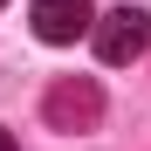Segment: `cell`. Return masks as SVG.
I'll list each match as a JSON object with an SVG mask.
<instances>
[{"label": "cell", "instance_id": "cell-1", "mask_svg": "<svg viewBox=\"0 0 151 151\" xmlns=\"http://www.w3.org/2000/svg\"><path fill=\"white\" fill-rule=\"evenodd\" d=\"M41 117H48V131H96V117H103V89H96L89 76H62V83H48Z\"/></svg>", "mask_w": 151, "mask_h": 151}, {"label": "cell", "instance_id": "cell-4", "mask_svg": "<svg viewBox=\"0 0 151 151\" xmlns=\"http://www.w3.org/2000/svg\"><path fill=\"white\" fill-rule=\"evenodd\" d=\"M0 151H21V144H14V137H7V131H0Z\"/></svg>", "mask_w": 151, "mask_h": 151}, {"label": "cell", "instance_id": "cell-5", "mask_svg": "<svg viewBox=\"0 0 151 151\" xmlns=\"http://www.w3.org/2000/svg\"><path fill=\"white\" fill-rule=\"evenodd\" d=\"M0 7H7V0H0Z\"/></svg>", "mask_w": 151, "mask_h": 151}, {"label": "cell", "instance_id": "cell-3", "mask_svg": "<svg viewBox=\"0 0 151 151\" xmlns=\"http://www.w3.org/2000/svg\"><path fill=\"white\" fill-rule=\"evenodd\" d=\"M28 21H35V35H41L48 48H69V41L96 35V21H103V14H96L89 0H35Z\"/></svg>", "mask_w": 151, "mask_h": 151}, {"label": "cell", "instance_id": "cell-2", "mask_svg": "<svg viewBox=\"0 0 151 151\" xmlns=\"http://www.w3.org/2000/svg\"><path fill=\"white\" fill-rule=\"evenodd\" d=\"M96 55H103L110 69H124V62H137L144 48H151V14L144 7H110L103 21H96Z\"/></svg>", "mask_w": 151, "mask_h": 151}]
</instances>
